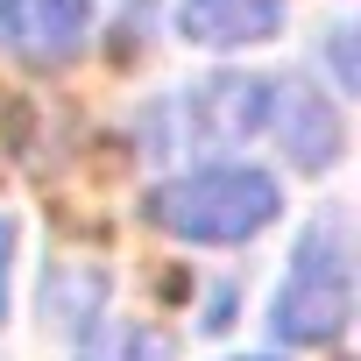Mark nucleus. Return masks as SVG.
<instances>
[{"label": "nucleus", "mask_w": 361, "mask_h": 361, "mask_svg": "<svg viewBox=\"0 0 361 361\" xmlns=\"http://www.w3.org/2000/svg\"><path fill=\"white\" fill-rule=\"evenodd\" d=\"M99 298H106V276L99 269H57L50 276V290H43V319L50 326H92V312H99Z\"/></svg>", "instance_id": "6e6552de"}, {"label": "nucleus", "mask_w": 361, "mask_h": 361, "mask_svg": "<svg viewBox=\"0 0 361 361\" xmlns=\"http://www.w3.org/2000/svg\"><path fill=\"white\" fill-rule=\"evenodd\" d=\"M333 78L340 92H354V29H333Z\"/></svg>", "instance_id": "1a4fd4ad"}, {"label": "nucleus", "mask_w": 361, "mask_h": 361, "mask_svg": "<svg viewBox=\"0 0 361 361\" xmlns=\"http://www.w3.org/2000/svg\"><path fill=\"white\" fill-rule=\"evenodd\" d=\"M269 128H283V149H290L298 170H333V156H340V114L326 106V92H312V85H276Z\"/></svg>", "instance_id": "39448f33"}, {"label": "nucleus", "mask_w": 361, "mask_h": 361, "mask_svg": "<svg viewBox=\"0 0 361 361\" xmlns=\"http://www.w3.org/2000/svg\"><path fill=\"white\" fill-rule=\"evenodd\" d=\"M78 361H170V333L149 319H92Z\"/></svg>", "instance_id": "0eeeda50"}, {"label": "nucleus", "mask_w": 361, "mask_h": 361, "mask_svg": "<svg viewBox=\"0 0 361 361\" xmlns=\"http://www.w3.org/2000/svg\"><path fill=\"white\" fill-rule=\"evenodd\" d=\"M269 99H276V78H248V71H213L185 92V128L192 142H248L269 128Z\"/></svg>", "instance_id": "7ed1b4c3"}, {"label": "nucleus", "mask_w": 361, "mask_h": 361, "mask_svg": "<svg viewBox=\"0 0 361 361\" xmlns=\"http://www.w3.org/2000/svg\"><path fill=\"white\" fill-rule=\"evenodd\" d=\"M276 185L262 170H241V163H213V170H192V177H170L149 199V220L177 241H248L276 220Z\"/></svg>", "instance_id": "f257e3e1"}, {"label": "nucleus", "mask_w": 361, "mask_h": 361, "mask_svg": "<svg viewBox=\"0 0 361 361\" xmlns=\"http://www.w3.org/2000/svg\"><path fill=\"white\" fill-rule=\"evenodd\" d=\"M177 22H185V36L206 43V50H241V43L276 36L283 0H177Z\"/></svg>", "instance_id": "423d86ee"}, {"label": "nucleus", "mask_w": 361, "mask_h": 361, "mask_svg": "<svg viewBox=\"0 0 361 361\" xmlns=\"http://www.w3.org/2000/svg\"><path fill=\"white\" fill-rule=\"evenodd\" d=\"M255 361H276V354H255Z\"/></svg>", "instance_id": "9b49d317"}, {"label": "nucleus", "mask_w": 361, "mask_h": 361, "mask_svg": "<svg viewBox=\"0 0 361 361\" xmlns=\"http://www.w3.org/2000/svg\"><path fill=\"white\" fill-rule=\"evenodd\" d=\"M347 312H354L347 227H340V213H326V220L305 227V241H298V255H290V276H283V290H276V305H269V326H276V340H290V347H326V340H340Z\"/></svg>", "instance_id": "f03ea898"}, {"label": "nucleus", "mask_w": 361, "mask_h": 361, "mask_svg": "<svg viewBox=\"0 0 361 361\" xmlns=\"http://www.w3.org/2000/svg\"><path fill=\"white\" fill-rule=\"evenodd\" d=\"M92 36V0H0V50L22 64H64Z\"/></svg>", "instance_id": "20e7f679"}, {"label": "nucleus", "mask_w": 361, "mask_h": 361, "mask_svg": "<svg viewBox=\"0 0 361 361\" xmlns=\"http://www.w3.org/2000/svg\"><path fill=\"white\" fill-rule=\"evenodd\" d=\"M8 283H15V227L0 220V319H8Z\"/></svg>", "instance_id": "9d476101"}]
</instances>
